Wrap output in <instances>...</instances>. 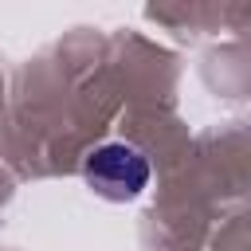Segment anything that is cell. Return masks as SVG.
<instances>
[{"label": "cell", "instance_id": "cell-1", "mask_svg": "<svg viewBox=\"0 0 251 251\" xmlns=\"http://www.w3.org/2000/svg\"><path fill=\"white\" fill-rule=\"evenodd\" d=\"M86 180L106 200H129L149 184V161L137 149H129L122 141H110V145H98L86 157Z\"/></svg>", "mask_w": 251, "mask_h": 251}]
</instances>
